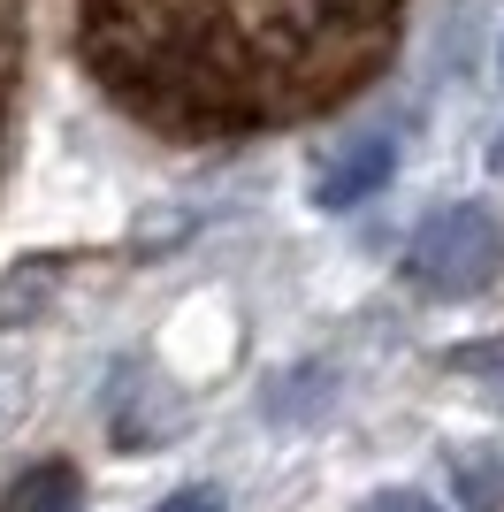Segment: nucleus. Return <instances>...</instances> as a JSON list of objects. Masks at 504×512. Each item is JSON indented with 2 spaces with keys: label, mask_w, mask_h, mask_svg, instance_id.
I'll use <instances>...</instances> for the list:
<instances>
[{
  "label": "nucleus",
  "mask_w": 504,
  "mask_h": 512,
  "mask_svg": "<svg viewBox=\"0 0 504 512\" xmlns=\"http://www.w3.org/2000/svg\"><path fill=\"white\" fill-rule=\"evenodd\" d=\"M443 367H451V375H466V383H482L489 398L504 406V337H489V344H451V352H443Z\"/></svg>",
  "instance_id": "obj_7"
},
{
  "label": "nucleus",
  "mask_w": 504,
  "mask_h": 512,
  "mask_svg": "<svg viewBox=\"0 0 504 512\" xmlns=\"http://www.w3.org/2000/svg\"><path fill=\"white\" fill-rule=\"evenodd\" d=\"M413 0H69L84 77L130 123L237 146L375 85Z\"/></svg>",
  "instance_id": "obj_1"
},
{
  "label": "nucleus",
  "mask_w": 504,
  "mask_h": 512,
  "mask_svg": "<svg viewBox=\"0 0 504 512\" xmlns=\"http://www.w3.org/2000/svg\"><path fill=\"white\" fill-rule=\"evenodd\" d=\"M153 512H230V505H222V490H176V497H161Z\"/></svg>",
  "instance_id": "obj_9"
},
{
  "label": "nucleus",
  "mask_w": 504,
  "mask_h": 512,
  "mask_svg": "<svg viewBox=\"0 0 504 512\" xmlns=\"http://www.w3.org/2000/svg\"><path fill=\"white\" fill-rule=\"evenodd\" d=\"M16 69H23V0H0V146H8V107H16Z\"/></svg>",
  "instance_id": "obj_6"
},
{
  "label": "nucleus",
  "mask_w": 504,
  "mask_h": 512,
  "mask_svg": "<svg viewBox=\"0 0 504 512\" xmlns=\"http://www.w3.org/2000/svg\"><path fill=\"white\" fill-rule=\"evenodd\" d=\"M390 176H398V138H390V130H359V138H344V146H329L314 161V207L352 214V207H367Z\"/></svg>",
  "instance_id": "obj_3"
},
{
  "label": "nucleus",
  "mask_w": 504,
  "mask_h": 512,
  "mask_svg": "<svg viewBox=\"0 0 504 512\" xmlns=\"http://www.w3.org/2000/svg\"><path fill=\"white\" fill-rule=\"evenodd\" d=\"M489 169H497V176H504V130H497V146H489Z\"/></svg>",
  "instance_id": "obj_10"
},
{
  "label": "nucleus",
  "mask_w": 504,
  "mask_h": 512,
  "mask_svg": "<svg viewBox=\"0 0 504 512\" xmlns=\"http://www.w3.org/2000/svg\"><path fill=\"white\" fill-rule=\"evenodd\" d=\"M497 69H504V46H497Z\"/></svg>",
  "instance_id": "obj_11"
},
{
  "label": "nucleus",
  "mask_w": 504,
  "mask_h": 512,
  "mask_svg": "<svg viewBox=\"0 0 504 512\" xmlns=\"http://www.w3.org/2000/svg\"><path fill=\"white\" fill-rule=\"evenodd\" d=\"M451 482H459L466 512H504V467L489 459V451H466L459 467H451Z\"/></svg>",
  "instance_id": "obj_5"
},
{
  "label": "nucleus",
  "mask_w": 504,
  "mask_h": 512,
  "mask_svg": "<svg viewBox=\"0 0 504 512\" xmlns=\"http://www.w3.org/2000/svg\"><path fill=\"white\" fill-rule=\"evenodd\" d=\"M77 505H84V482L69 459H46V467L16 474L8 497H0V512H77Z\"/></svg>",
  "instance_id": "obj_4"
},
{
  "label": "nucleus",
  "mask_w": 504,
  "mask_h": 512,
  "mask_svg": "<svg viewBox=\"0 0 504 512\" xmlns=\"http://www.w3.org/2000/svg\"><path fill=\"white\" fill-rule=\"evenodd\" d=\"M504 276V222L466 199V207H436L405 245V283L428 299H482Z\"/></svg>",
  "instance_id": "obj_2"
},
{
  "label": "nucleus",
  "mask_w": 504,
  "mask_h": 512,
  "mask_svg": "<svg viewBox=\"0 0 504 512\" xmlns=\"http://www.w3.org/2000/svg\"><path fill=\"white\" fill-rule=\"evenodd\" d=\"M359 512H436V497H420V490H382V497H367Z\"/></svg>",
  "instance_id": "obj_8"
}]
</instances>
